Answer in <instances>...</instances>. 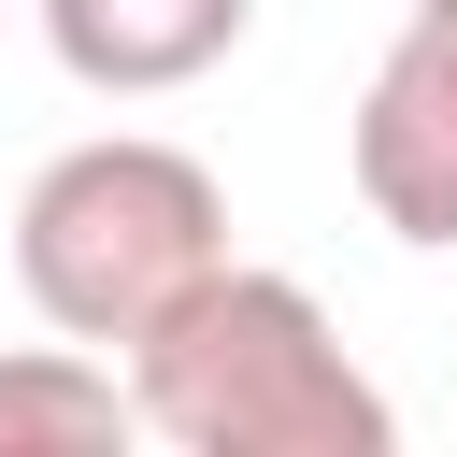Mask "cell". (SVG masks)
<instances>
[{"label": "cell", "instance_id": "cell-1", "mask_svg": "<svg viewBox=\"0 0 457 457\" xmlns=\"http://www.w3.org/2000/svg\"><path fill=\"white\" fill-rule=\"evenodd\" d=\"M143 428L186 457H386L400 414L386 386L343 357V328L314 314L300 271H200L143 343H129Z\"/></svg>", "mask_w": 457, "mask_h": 457}, {"label": "cell", "instance_id": "cell-2", "mask_svg": "<svg viewBox=\"0 0 457 457\" xmlns=\"http://www.w3.org/2000/svg\"><path fill=\"white\" fill-rule=\"evenodd\" d=\"M200 271H228V186L157 129H100L43 157L14 200V286L71 343H143Z\"/></svg>", "mask_w": 457, "mask_h": 457}, {"label": "cell", "instance_id": "cell-3", "mask_svg": "<svg viewBox=\"0 0 457 457\" xmlns=\"http://www.w3.org/2000/svg\"><path fill=\"white\" fill-rule=\"evenodd\" d=\"M357 200L400 243H457V0H414L386 71L357 86Z\"/></svg>", "mask_w": 457, "mask_h": 457}, {"label": "cell", "instance_id": "cell-4", "mask_svg": "<svg viewBox=\"0 0 457 457\" xmlns=\"http://www.w3.org/2000/svg\"><path fill=\"white\" fill-rule=\"evenodd\" d=\"M243 14L257 0H43V43L100 100H171V86H200L243 43Z\"/></svg>", "mask_w": 457, "mask_h": 457}, {"label": "cell", "instance_id": "cell-5", "mask_svg": "<svg viewBox=\"0 0 457 457\" xmlns=\"http://www.w3.org/2000/svg\"><path fill=\"white\" fill-rule=\"evenodd\" d=\"M143 428V386L100 357V343H29V357H0V457H100V443H129Z\"/></svg>", "mask_w": 457, "mask_h": 457}]
</instances>
